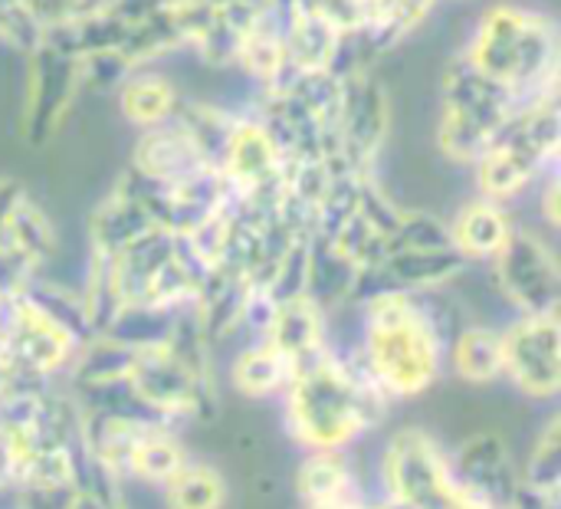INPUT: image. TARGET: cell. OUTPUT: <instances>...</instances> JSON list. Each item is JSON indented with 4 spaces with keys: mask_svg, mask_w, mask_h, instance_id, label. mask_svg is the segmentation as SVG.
Masks as SVG:
<instances>
[{
    "mask_svg": "<svg viewBox=\"0 0 561 509\" xmlns=\"http://www.w3.org/2000/svg\"><path fill=\"white\" fill-rule=\"evenodd\" d=\"M128 72H135V69L128 66V59L118 49L92 53V56H82L79 59L82 89H92V92H115L125 82Z\"/></svg>",
    "mask_w": 561,
    "mask_h": 509,
    "instance_id": "29",
    "label": "cell"
},
{
    "mask_svg": "<svg viewBox=\"0 0 561 509\" xmlns=\"http://www.w3.org/2000/svg\"><path fill=\"white\" fill-rule=\"evenodd\" d=\"M437 247H450L447 220L421 207H404L398 217V227L385 240V253L388 250H437Z\"/></svg>",
    "mask_w": 561,
    "mask_h": 509,
    "instance_id": "28",
    "label": "cell"
},
{
    "mask_svg": "<svg viewBox=\"0 0 561 509\" xmlns=\"http://www.w3.org/2000/svg\"><path fill=\"white\" fill-rule=\"evenodd\" d=\"M283 39L293 72H335L345 36L306 0L283 10Z\"/></svg>",
    "mask_w": 561,
    "mask_h": 509,
    "instance_id": "14",
    "label": "cell"
},
{
    "mask_svg": "<svg viewBox=\"0 0 561 509\" xmlns=\"http://www.w3.org/2000/svg\"><path fill=\"white\" fill-rule=\"evenodd\" d=\"M345 79L339 115V151L329 165L352 174H375L378 151L391 128V99L371 66L355 69Z\"/></svg>",
    "mask_w": 561,
    "mask_h": 509,
    "instance_id": "10",
    "label": "cell"
},
{
    "mask_svg": "<svg viewBox=\"0 0 561 509\" xmlns=\"http://www.w3.org/2000/svg\"><path fill=\"white\" fill-rule=\"evenodd\" d=\"M503 509H506V507H503Z\"/></svg>",
    "mask_w": 561,
    "mask_h": 509,
    "instance_id": "34",
    "label": "cell"
},
{
    "mask_svg": "<svg viewBox=\"0 0 561 509\" xmlns=\"http://www.w3.org/2000/svg\"><path fill=\"white\" fill-rule=\"evenodd\" d=\"M490 276L513 316H559V257L539 230L516 227L500 257L490 263Z\"/></svg>",
    "mask_w": 561,
    "mask_h": 509,
    "instance_id": "7",
    "label": "cell"
},
{
    "mask_svg": "<svg viewBox=\"0 0 561 509\" xmlns=\"http://www.w3.org/2000/svg\"><path fill=\"white\" fill-rule=\"evenodd\" d=\"M355 349H325L293 365L279 418L296 451H355L388 418L391 401L371 385Z\"/></svg>",
    "mask_w": 561,
    "mask_h": 509,
    "instance_id": "1",
    "label": "cell"
},
{
    "mask_svg": "<svg viewBox=\"0 0 561 509\" xmlns=\"http://www.w3.org/2000/svg\"><path fill=\"white\" fill-rule=\"evenodd\" d=\"M375 497L404 509H463L470 500L454 480L450 448L421 425H404L381 444Z\"/></svg>",
    "mask_w": 561,
    "mask_h": 509,
    "instance_id": "5",
    "label": "cell"
},
{
    "mask_svg": "<svg viewBox=\"0 0 561 509\" xmlns=\"http://www.w3.org/2000/svg\"><path fill=\"white\" fill-rule=\"evenodd\" d=\"M118 509H128V507H118Z\"/></svg>",
    "mask_w": 561,
    "mask_h": 509,
    "instance_id": "33",
    "label": "cell"
},
{
    "mask_svg": "<svg viewBox=\"0 0 561 509\" xmlns=\"http://www.w3.org/2000/svg\"><path fill=\"white\" fill-rule=\"evenodd\" d=\"M161 509H227L230 484L217 464L204 457H191L164 487L154 490Z\"/></svg>",
    "mask_w": 561,
    "mask_h": 509,
    "instance_id": "23",
    "label": "cell"
},
{
    "mask_svg": "<svg viewBox=\"0 0 561 509\" xmlns=\"http://www.w3.org/2000/svg\"><path fill=\"white\" fill-rule=\"evenodd\" d=\"M536 191H539V197H536L539 217L546 220L549 230H559V171H549V174L536 184Z\"/></svg>",
    "mask_w": 561,
    "mask_h": 509,
    "instance_id": "31",
    "label": "cell"
},
{
    "mask_svg": "<svg viewBox=\"0 0 561 509\" xmlns=\"http://www.w3.org/2000/svg\"><path fill=\"white\" fill-rule=\"evenodd\" d=\"M263 339L289 365H299V362L329 349V313L322 306H316L309 296L279 299L273 306V316H270Z\"/></svg>",
    "mask_w": 561,
    "mask_h": 509,
    "instance_id": "16",
    "label": "cell"
},
{
    "mask_svg": "<svg viewBox=\"0 0 561 509\" xmlns=\"http://www.w3.org/2000/svg\"><path fill=\"white\" fill-rule=\"evenodd\" d=\"M115 95H118L122 115L131 125H138L141 132L171 122L174 112H178V102H181L174 82L164 79V76H158V72H148V69L128 72L125 82L115 89Z\"/></svg>",
    "mask_w": 561,
    "mask_h": 509,
    "instance_id": "24",
    "label": "cell"
},
{
    "mask_svg": "<svg viewBox=\"0 0 561 509\" xmlns=\"http://www.w3.org/2000/svg\"><path fill=\"white\" fill-rule=\"evenodd\" d=\"M519 224L510 214V204L490 201L483 194L463 201L457 207V214L447 220L450 230V247L463 257V263H493L500 257V250L506 247V240L513 237Z\"/></svg>",
    "mask_w": 561,
    "mask_h": 509,
    "instance_id": "13",
    "label": "cell"
},
{
    "mask_svg": "<svg viewBox=\"0 0 561 509\" xmlns=\"http://www.w3.org/2000/svg\"><path fill=\"white\" fill-rule=\"evenodd\" d=\"M154 227L158 224L151 220L145 204L115 184V191L89 214V253L118 257L125 247H131L138 237H145Z\"/></svg>",
    "mask_w": 561,
    "mask_h": 509,
    "instance_id": "18",
    "label": "cell"
},
{
    "mask_svg": "<svg viewBox=\"0 0 561 509\" xmlns=\"http://www.w3.org/2000/svg\"><path fill=\"white\" fill-rule=\"evenodd\" d=\"M289 375L293 365L266 339L243 342L227 365V382L233 395L247 401H279L289 385Z\"/></svg>",
    "mask_w": 561,
    "mask_h": 509,
    "instance_id": "20",
    "label": "cell"
},
{
    "mask_svg": "<svg viewBox=\"0 0 561 509\" xmlns=\"http://www.w3.org/2000/svg\"><path fill=\"white\" fill-rule=\"evenodd\" d=\"M450 467L457 487L486 504L503 509L519 487V461L510 438L496 428H477L450 448Z\"/></svg>",
    "mask_w": 561,
    "mask_h": 509,
    "instance_id": "11",
    "label": "cell"
},
{
    "mask_svg": "<svg viewBox=\"0 0 561 509\" xmlns=\"http://www.w3.org/2000/svg\"><path fill=\"white\" fill-rule=\"evenodd\" d=\"M79 92H82L79 59L49 43H36L26 53V82H23V112H20L23 142L30 148H43L46 142H53Z\"/></svg>",
    "mask_w": 561,
    "mask_h": 509,
    "instance_id": "9",
    "label": "cell"
},
{
    "mask_svg": "<svg viewBox=\"0 0 561 509\" xmlns=\"http://www.w3.org/2000/svg\"><path fill=\"white\" fill-rule=\"evenodd\" d=\"M178 309H164V306H151V303H138L128 299L118 306V313L108 319V326L102 329V336L128 346V349H151V346H164L171 336Z\"/></svg>",
    "mask_w": 561,
    "mask_h": 509,
    "instance_id": "26",
    "label": "cell"
},
{
    "mask_svg": "<svg viewBox=\"0 0 561 509\" xmlns=\"http://www.w3.org/2000/svg\"><path fill=\"white\" fill-rule=\"evenodd\" d=\"M513 112L516 99L503 86L477 72L460 53L444 72V112L437 125V145L454 165L473 168Z\"/></svg>",
    "mask_w": 561,
    "mask_h": 509,
    "instance_id": "6",
    "label": "cell"
},
{
    "mask_svg": "<svg viewBox=\"0 0 561 509\" xmlns=\"http://www.w3.org/2000/svg\"><path fill=\"white\" fill-rule=\"evenodd\" d=\"M519 480L546 490H561V415L556 408L533 431L529 451L519 461Z\"/></svg>",
    "mask_w": 561,
    "mask_h": 509,
    "instance_id": "27",
    "label": "cell"
},
{
    "mask_svg": "<svg viewBox=\"0 0 561 509\" xmlns=\"http://www.w3.org/2000/svg\"><path fill=\"white\" fill-rule=\"evenodd\" d=\"M358 267L329 240L312 234L306 240V296L325 313L352 306Z\"/></svg>",
    "mask_w": 561,
    "mask_h": 509,
    "instance_id": "19",
    "label": "cell"
},
{
    "mask_svg": "<svg viewBox=\"0 0 561 509\" xmlns=\"http://www.w3.org/2000/svg\"><path fill=\"white\" fill-rule=\"evenodd\" d=\"M463 59L503 86L516 105L559 99V26L542 10L523 3L490 7L480 16Z\"/></svg>",
    "mask_w": 561,
    "mask_h": 509,
    "instance_id": "3",
    "label": "cell"
},
{
    "mask_svg": "<svg viewBox=\"0 0 561 509\" xmlns=\"http://www.w3.org/2000/svg\"><path fill=\"white\" fill-rule=\"evenodd\" d=\"M506 509H561V490H546V487L519 480Z\"/></svg>",
    "mask_w": 561,
    "mask_h": 509,
    "instance_id": "30",
    "label": "cell"
},
{
    "mask_svg": "<svg viewBox=\"0 0 561 509\" xmlns=\"http://www.w3.org/2000/svg\"><path fill=\"white\" fill-rule=\"evenodd\" d=\"M444 372L470 388H490L503 382V326L480 319L463 323L447 342Z\"/></svg>",
    "mask_w": 561,
    "mask_h": 509,
    "instance_id": "17",
    "label": "cell"
},
{
    "mask_svg": "<svg viewBox=\"0 0 561 509\" xmlns=\"http://www.w3.org/2000/svg\"><path fill=\"white\" fill-rule=\"evenodd\" d=\"M503 382L533 405H556L559 401V316H513L503 326Z\"/></svg>",
    "mask_w": 561,
    "mask_h": 509,
    "instance_id": "8",
    "label": "cell"
},
{
    "mask_svg": "<svg viewBox=\"0 0 561 509\" xmlns=\"http://www.w3.org/2000/svg\"><path fill=\"white\" fill-rule=\"evenodd\" d=\"M26 197V188L16 178L0 174V227L13 217V211L20 207V201Z\"/></svg>",
    "mask_w": 561,
    "mask_h": 509,
    "instance_id": "32",
    "label": "cell"
},
{
    "mask_svg": "<svg viewBox=\"0 0 561 509\" xmlns=\"http://www.w3.org/2000/svg\"><path fill=\"white\" fill-rule=\"evenodd\" d=\"M0 244L3 247H13L16 253H23L39 270L56 257V247H59L53 220L46 217V211L30 194L20 201V207L13 211V217L0 227Z\"/></svg>",
    "mask_w": 561,
    "mask_h": 509,
    "instance_id": "25",
    "label": "cell"
},
{
    "mask_svg": "<svg viewBox=\"0 0 561 509\" xmlns=\"http://www.w3.org/2000/svg\"><path fill=\"white\" fill-rule=\"evenodd\" d=\"M358 365L394 405L431 395L444 378L447 342L421 293H378L358 303Z\"/></svg>",
    "mask_w": 561,
    "mask_h": 509,
    "instance_id": "2",
    "label": "cell"
},
{
    "mask_svg": "<svg viewBox=\"0 0 561 509\" xmlns=\"http://www.w3.org/2000/svg\"><path fill=\"white\" fill-rule=\"evenodd\" d=\"M293 497L299 509H329L362 504L365 497H375V490L358 474L352 451H299Z\"/></svg>",
    "mask_w": 561,
    "mask_h": 509,
    "instance_id": "12",
    "label": "cell"
},
{
    "mask_svg": "<svg viewBox=\"0 0 561 509\" xmlns=\"http://www.w3.org/2000/svg\"><path fill=\"white\" fill-rule=\"evenodd\" d=\"M128 168L154 184H178V181H187V178L207 171L210 165L201 158V151L187 138V132L171 118V122L145 128L138 135Z\"/></svg>",
    "mask_w": 561,
    "mask_h": 509,
    "instance_id": "15",
    "label": "cell"
},
{
    "mask_svg": "<svg viewBox=\"0 0 561 509\" xmlns=\"http://www.w3.org/2000/svg\"><path fill=\"white\" fill-rule=\"evenodd\" d=\"M194 454L184 444V431H174L168 425H148L141 428L131 457H128V474L125 484H141V487H164Z\"/></svg>",
    "mask_w": 561,
    "mask_h": 509,
    "instance_id": "21",
    "label": "cell"
},
{
    "mask_svg": "<svg viewBox=\"0 0 561 509\" xmlns=\"http://www.w3.org/2000/svg\"><path fill=\"white\" fill-rule=\"evenodd\" d=\"M233 66H240L263 92L276 89L293 72L286 39H283V13H266L253 26L243 30Z\"/></svg>",
    "mask_w": 561,
    "mask_h": 509,
    "instance_id": "22",
    "label": "cell"
},
{
    "mask_svg": "<svg viewBox=\"0 0 561 509\" xmlns=\"http://www.w3.org/2000/svg\"><path fill=\"white\" fill-rule=\"evenodd\" d=\"M559 99L516 105L486 155L473 165L477 191L490 201L510 204L559 168Z\"/></svg>",
    "mask_w": 561,
    "mask_h": 509,
    "instance_id": "4",
    "label": "cell"
}]
</instances>
